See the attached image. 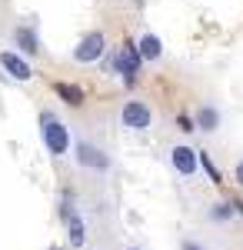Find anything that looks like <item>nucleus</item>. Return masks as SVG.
I'll list each match as a JSON object with an SVG mask.
<instances>
[{"label": "nucleus", "instance_id": "f257e3e1", "mask_svg": "<svg viewBox=\"0 0 243 250\" xmlns=\"http://www.w3.org/2000/svg\"><path fill=\"white\" fill-rule=\"evenodd\" d=\"M40 140H43V147H47L50 157H63V154H70V147H74L67 124L60 117H54L50 110H40Z\"/></svg>", "mask_w": 243, "mask_h": 250}, {"label": "nucleus", "instance_id": "f03ea898", "mask_svg": "<svg viewBox=\"0 0 243 250\" xmlns=\"http://www.w3.org/2000/svg\"><path fill=\"white\" fill-rule=\"evenodd\" d=\"M110 54H113V70H110V74H117L127 87H133V83H137V74H140V67H143V57H140L137 40H123V43H120L117 50H110Z\"/></svg>", "mask_w": 243, "mask_h": 250}, {"label": "nucleus", "instance_id": "7ed1b4c3", "mask_svg": "<svg viewBox=\"0 0 243 250\" xmlns=\"http://www.w3.org/2000/svg\"><path fill=\"white\" fill-rule=\"evenodd\" d=\"M103 54H107V34L103 30H87L74 47L77 63H97V60H103Z\"/></svg>", "mask_w": 243, "mask_h": 250}, {"label": "nucleus", "instance_id": "20e7f679", "mask_svg": "<svg viewBox=\"0 0 243 250\" xmlns=\"http://www.w3.org/2000/svg\"><path fill=\"white\" fill-rule=\"evenodd\" d=\"M170 167H173L177 177H183V180L197 177V170H200V150L190 147V144H177V147H170Z\"/></svg>", "mask_w": 243, "mask_h": 250}, {"label": "nucleus", "instance_id": "39448f33", "mask_svg": "<svg viewBox=\"0 0 243 250\" xmlns=\"http://www.w3.org/2000/svg\"><path fill=\"white\" fill-rule=\"evenodd\" d=\"M120 124H123L127 130H137V134L150 130V124H153L150 104H143V100H127V104L120 107Z\"/></svg>", "mask_w": 243, "mask_h": 250}, {"label": "nucleus", "instance_id": "423d86ee", "mask_svg": "<svg viewBox=\"0 0 243 250\" xmlns=\"http://www.w3.org/2000/svg\"><path fill=\"white\" fill-rule=\"evenodd\" d=\"M74 157H77L80 167H87V170H94V173H107L110 170V157L103 154L97 144H90V140H77L74 144Z\"/></svg>", "mask_w": 243, "mask_h": 250}, {"label": "nucleus", "instance_id": "0eeeda50", "mask_svg": "<svg viewBox=\"0 0 243 250\" xmlns=\"http://www.w3.org/2000/svg\"><path fill=\"white\" fill-rule=\"evenodd\" d=\"M0 67L7 70V77L10 80H30L34 77V67H30V60L17 54V50H0Z\"/></svg>", "mask_w": 243, "mask_h": 250}, {"label": "nucleus", "instance_id": "6e6552de", "mask_svg": "<svg viewBox=\"0 0 243 250\" xmlns=\"http://www.w3.org/2000/svg\"><path fill=\"white\" fill-rule=\"evenodd\" d=\"M14 47H17V54H23V57H37L40 50H43L37 30H34L30 23H17V27H14Z\"/></svg>", "mask_w": 243, "mask_h": 250}, {"label": "nucleus", "instance_id": "1a4fd4ad", "mask_svg": "<svg viewBox=\"0 0 243 250\" xmlns=\"http://www.w3.org/2000/svg\"><path fill=\"white\" fill-rule=\"evenodd\" d=\"M220 107H213V104H203L197 114H193V124H197V130H203V134H213V130H220Z\"/></svg>", "mask_w": 243, "mask_h": 250}, {"label": "nucleus", "instance_id": "9d476101", "mask_svg": "<svg viewBox=\"0 0 243 250\" xmlns=\"http://www.w3.org/2000/svg\"><path fill=\"white\" fill-rule=\"evenodd\" d=\"M137 47H140V57H143V63H147V60H160V57H163V40L157 37L153 30H147L143 37L137 40Z\"/></svg>", "mask_w": 243, "mask_h": 250}, {"label": "nucleus", "instance_id": "9b49d317", "mask_svg": "<svg viewBox=\"0 0 243 250\" xmlns=\"http://www.w3.org/2000/svg\"><path fill=\"white\" fill-rule=\"evenodd\" d=\"M67 240H70V247H83L87 244V224H83L80 213L67 217Z\"/></svg>", "mask_w": 243, "mask_h": 250}, {"label": "nucleus", "instance_id": "f8f14e48", "mask_svg": "<svg viewBox=\"0 0 243 250\" xmlns=\"http://www.w3.org/2000/svg\"><path fill=\"white\" fill-rule=\"evenodd\" d=\"M54 94L63 100V104H70V107H80L83 104V90L77 87V83H67V80H57L54 83Z\"/></svg>", "mask_w": 243, "mask_h": 250}, {"label": "nucleus", "instance_id": "ddd939ff", "mask_svg": "<svg viewBox=\"0 0 243 250\" xmlns=\"http://www.w3.org/2000/svg\"><path fill=\"white\" fill-rule=\"evenodd\" d=\"M206 217H210L213 224H226L230 217H237V207H233L230 200H217V204L210 207V213H206Z\"/></svg>", "mask_w": 243, "mask_h": 250}, {"label": "nucleus", "instance_id": "4468645a", "mask_svg": "<svg viewBox=\"0 0 243 250\" xmlns=\"http://www.w3.org/2000/svg\"><path fill=\"white\" fill-rule=\"evenodd\" d=\"M200 170H203L213 184H220V170H217V164L210 160V154H206V150H200Z\"/></svg>", "mask_w": 243, "mask_h": 250}, {"label": "nucleus", "instance_id": "2eb2a0df", "mask_svg": "<svg viewBox=\"0 0 243 250\" xmlns=\"http://www.w3.org/2000/svg\"><path fill=\"white\" fill-rule=\"evenodd\" d=\"M177 130H183V134H193V130H197L193 117H190V114H177Z\"/></svg>", "mask_w": 243, "mask_h": 250}, {"label": "nucleus", "instance_id": "dca6fc26", "mask_svg": "<svg viewBox=\"0 0 243 250\" xmlns=\"http://www.w3.org/2000/svg\"><path fill=\"white\" fill-rule=\"evenodd\" d=\"M180 250H206V247L200 244V240H190L187 237V240H180Z\"/></svg>", "mask_w": 243, "mask_h": 250}, {"label": "nucleus", "instance_id": "f3484780", "mask_svg": "<svg viewBox=\"0 0 243 250\" xmlns=\"http://www.w3.org/2000/svg\"><path fill=\"white\" fill-rule=\"evenodd\" d=\"M233 180H237V184L243 187V157L237 160V164H233Z\"/></svg>", "mask_w": 243, "mask_h": 250}, {"label": "nucleus", "instance_id": "a211bd4d", "mask_svg": "<svg viewBox=\"0 0 243 250\" xmlns=\"http://www.w3.org/2000/svg\"><path fill=\"white\" fill-rule=\"evenodd\" d=\"M233 207H237V213H240V217H243V200H237V204H233Z\"/></svg>", "mask_w": 243, "mask_h": 250}, {"label": "nucleus", "instance_id": "6ab92c4d", "mask_svg": "<svg viewBox=\"0 0 243 250\" xmlns=\"http://www.w3.org/2000/svg\"><path fill=\"white\" fill-rule=\"evenodd\" d=\"M50 250H63V247H50Z\"/></svg>", "mask_w": 243, "mask_h": 250}, {"label": "nucleus", "instance_id": "aec40b11", "mask_svg": "<svg viewBox=\"0 0 243 250\" xmlns=\"http://www.w3.org/2000/svg\"><path fill=\"white\" fill-rule=\"evenodd\" d=\"M127 250H140V247H127Z\"/></svg>", "mask_w": 243, "mask_h": 250}]
</instances>
